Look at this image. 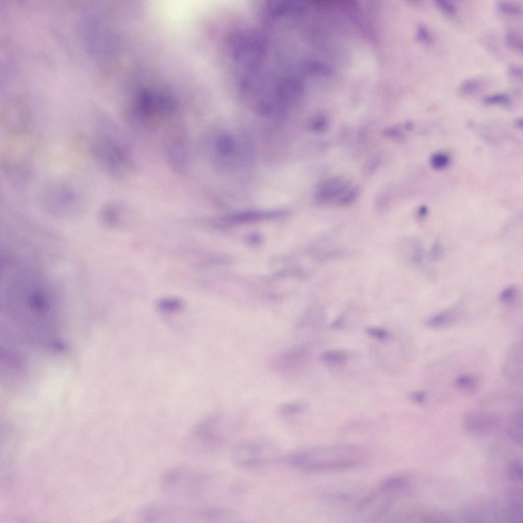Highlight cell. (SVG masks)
Segmentation results:
<instances>
[{
  "label": "cell",
  "instance_id": "cell-1",
  "mask_svg": "<svg viewBox=\"0 0 523 523\" xmlns=\"http://www.w3.org/2000/svg\"><path fill=\"white\" fill-rule=\"evenodd\" d=\"M364 451L356 445H334L295 451L286 458L292 466L311 472L344 470L359 466L364 460Z\"/></svg>",
  "mask_w": 523,
  "mask_h": 523
},
{
  "label": "cell",
  "instance_id": "cell-2",
  "mask_svg": "<svg viewBox=\"0 0 523 523\" xmlns=\"http://www.w3.org/2000/svg\"><path fill=\"white\" fill-rule=\"evenodd\" d=\"M84 150L106 173L121 177L131 161L127 149L111 132L99 129L92 137L83 139Z\"/></svg>",
  "mask_w": 523,
  "mask_h": 523
},
{
  "label": "cell",
  "instance_id": "cell-3",
  "mask_svg": "<svg viewBox=\"0 0 523 523\" xmlns=\"http://www.w3.org/2000/svg\"><path fill=\"white\" fill-rule=\"evenodd\" d=\"M31 138L8 137L2 157V168L5 177L18 188L26 186L33 178L34 165L31 157L33 147Z\"/></svg>",
  "mask_w": 523,
  "mask_h": 523
},
{
  "label": "cell",
  "instance_id": "cell-4",
  "mask_svg": "<svg viewBox=\"0 0 523 523\" xmlns=\"http://www.w3.org/2000/svg\"><path fill=\"white\" fill-rule=\"evenodd\" d=\"M41 200L46 211L60 217L79 214L86 205L83 190L73 181L64 180H56L48 186L43 192Z\"/></svg>",
  "mask_w": 523,
  "mask_h": 523
},
{
  "label": "cell",
  "instance_id": "cell-5",
  "mask_svg": "<svg viewBox=\"0 0 523 523\" xmlns=\"http://www.w3.org/2000/svg\"><path fill=\"white\" fill-rule=\"evenodd\" d=\"M409 490V483L404 478L393 477L387 479L360 503L358 510L368 517L378 518Z\"/></svg>",
  "mask_w": 523,
  "mask_h": 523
},
{
  "label": "cell",
  "instance_id": "cell-6",
  "mask_svg": "<svg viewBox=\"0 0 523 523\" xmlns=\"http://www.w3.org/2000/svg\"><path fill=\"white\" fill-rule=\"evenodd\" d=\"M279 457V450L276 445L263 441L240 442L230 452L232 462L242 468L265 466L276 461Z\"/></svg>",
  "mask_w": 523,
  "mask_h": 523
},
{
  "label": "cell",
  "instance_id": "cell-7",
  "mask_svg": "<svg viewBox=\"0 0 523 523\" xmlns=\"http://www.w3.org/2000/svg\"><path fill=\"white\" fill-rule=\"evenodd\" d=\"M307 351V346L304 344L290 347L271 358L270 367L280 374H295L301 369Z\"/></svg>",
  "mask_w": 523,
  "mask_h": 523
},
{
  "label": "cell",
  "instance_id": "cell-8",
  "mask_svg": "<svg viewBox=\"0 0 523 523\" xmlns=\"http://www.w3.org/2000/svg\"><path fill=\"white\" fill-rule=\"evenodd\" d=\"M498 424L497 420L493 416L483 411H470L464 418L465 428L474 434H490L497 428Z\"/></svg>",
  "mask_w": 523,
  "mask_h": 523
},
{
  "label": "cell",
  "instance_id": "cell-9",
  "mask_svg": "<svg viewBox=\"0 0 523 523\" xmlns=\"http://www.w3.org/2000/svg\"><path fill=\"white\" fill-rule=\"evenodd\" d=\"M348 187L347 184L341 179L329 180L323 183L319 188L317 195V198L322 202L330 201L342 196H343V194Z\"/></svg>",
  "mask_w": 523,
  "mask_h": 523
},
{
  "label": "cell",
  "instance_id": "cell-10",
  "mask_svg": "<svg viewBox=\"0 0 523 523\" xmlns=\"http://www.w3.org/2000/svg\"><path fill=\"white\" fill-rule=\"evenodd\" d=\"M122 212V208L118 203H106L100 212L102 224L108 229L117 228L121 224Z\"/></svg>",
  "mask_w": 523,
  "mask_h": 523
},
{
  "label": "cell",
  "instance_id": "cell-11",
  "mask_svg": "<svg viewBox=\"0 0 523 523\" xmlns=\"http://www.w3.org/2000/svg\"><path fill=\"white\" fill-rule=\"evenodd\" d=\"M508 433L512 441L522 447L523 445L522 411H517L510 416L508 426Z\"/></svg>",
  "mask_w": 523,
  "mask_h": 523
},
{
  "label": "cell",
  "instance_id": "cell-12",
  "mask_svg": "<svg viewBox=\"0 0 523 523\" xmlns=\"http://www.w3.org/2000/svg\"><path fill=\"white\" fill-rule=\"evenodd\" d=\"M307 408V404L302 401H294L280 405L278 412L284 415L296 414L304 412Z\"/></svg>",
  "mask_w": 523,
  "mask_h": 523
},
{
  "label": "cell",
  "instance_id": "cell-13",
  "mask_svg": "<svg viewBox=\"0 0 523 523\" xmlns=\"http://www.w3.org/2000/svg\"><path fill=\"white\" fill-rule=\"evenodd\" d=\"M183 306V302L180 298L176 297H164L159 300L158 308L161 311L173 312L180 311Z\"/></svg>",
  "mask_w": 523,
  "mask_h": 523
},
{
  "label": "cell",
  "instance_id": "cell-14",
  "mask_svg": "<svg viewBox=\"0 0 523 523\" xmlns=\"http://www.w3.org/2000/svg\"><path fill=\"white\" fill-rule=\"evenodd\" d=\"M321 360L327 363L343 364L347 360V355L343 352L338 351H326L321 354Z\"/></svg>",
  "mask_w": 523,
  "mask_h": 523
},
{
  "label": "cell",
  "instance_id": "cell-15",
  "mask_svg": "<svg viewBox=\"0 0 523 523\" xmlns=\"http://www.w3.org/2000/svg\"><path fill=\"white\" fill-rule=\"evenodd\" d=\"M523 470L522 461L519 459H513L508 464V476L512 481L522 482Z\"/></svg>",
  "mask_w": 523,
  "mask_h": 523
},
{
  "label": "cell",
  "instance_id": "cell-16",
  "mask_svg": "<svg viewBox=\"0 0 523 523\" xmlns=\"http://www.w3.org/2000/svg\"><path fill=\"white\" fill-rule=\"evenodd\" d=\"M481 83L476 79H469L463 82L458 89L459 93L463 96H470L478 92L481 89Z\"/></svg>",
  "mask_w": 523,
  "mask_h": 523
},
{
  "label": "cell",
  "instance_id": "cell-17",
  "mask_svg": "<svg viewBox=\"0 0 523 523\" xmlns=\"http://www.w3.org/2000/svg\"><path fill=\"white\" fill-rule=\"evenodd\" d=\"M507 45L518 52L523 51V38L522 35L515 31H510L507 33L505 37Z\"/></svg>",
  "mask_w": 523,
  "mask_h": 523
},
{
  "label": "cell",
  "instance_id": "cell-18",
  "mask_svg": "<svg viewBox=\"0 0 523 523\" xmlns=\"http://www.w3.org/2000/svg\"><path fill=\"white\" fill-rule=\"evenodd\" d=\"M452 315V312L449 311L440 313L430 318L427 325L432 328L441 327L450 322Z\"/></svg>",
  "mask_w": 523,
  "mask_h": 523
},
{
  "label": "cell",
  "instance_id": "cell-19",
  "mask_svg": "<svg viewBox=\"0 0 523 523\" xmlns=\"http://www.w3.org/2000/svg\"><path fill=\"white\" fill-rule=\"evenodd\" d=\"M457 386L461 390L470 391L474 389L476 385V380L470 375H461L455 382Z\"/></svg>",
  "mask_w": 523,
  "mask_h": 523
},
{
  "label": "cell",
  "instance_id": "cell-20",
  "mask_svg": "<svg viewBox=\"0 0 523 523\" xmlns=\"http://www.w3.org/2000/svg\"><path fill=\"white\" fill-rule=\"evenodd\" d=\"M217 147L221 154L228 155L234 149V140L229 136L222 137L217 141Z\"/></svg>",
  "mask_w": 523,
  "mask_h": 523
},
{
  "label": "cell",
  "instance_id": "cell-21",
  "mask_svg": "<svg viewBox=\"0 0 523 523\" xmlns=\"http://www.w3.org/2000/svg\"><path fill=\"white\" fill-rule=\"evenodd\" d=\"M499 10L503 13L512 15H519L522 13V7L517 3L501 2L498 4Z\"/></svg>",
  "mask_w": 523,
  "mask_h": 523
},
{
  "label": "cell",
  "instance_id": "cell-22",
  "mask_svg": "<svg viewBox=\"0 0 523 523\" xmlns=\"http://www.w3.org/2000/svg\"><path fill=\"white\" fill-rule=\"evenodd\" d=\"M449 158L446 155L438 153L434 155L431 159V165L435 169H441L447 166Z\"/></svg>",
  "mask_w": 523,
  "mask_h": 523
},
{
  "label": "cell",
  "instance_id": "cell-23",
  "mask_svg": "<svg viewBox=\"0 0 523 523\" xmlns=\"http://www.w3.org/2000/svg\"><path fill=\"white\" fill-rule=\"evenodd\" d=\"M484 101L488 104H506L509 103V98L506 94H498L487 97Z\"/></svg>",
  "mask_w": 523,
  "mask_h": 523
},
{
  "label": "cell",
  "instance_id": "cell-24",
  "mask_svg": "<svg viewBox=\"0 0 523 523\" xmlns=\"http://www.w3.org/2000/svg\"><path fill=\"white\" fill-rule=\"evenodd\" d=\"M517 295V290L515 287L510 286L503 290L500 294L501 301L505 303H510L514 301Z\"/></svg>",
  "mask_w": 523,
  "mask_h": 523
},
{
  "label": "cell",
  "instance_id": "cell-25",
  "mask_svg": "<svg viewBox=\"0 0 523 523\" xmlns=\"http://www.w3.org/2000/svg\"><path fill=\"white\" fill-rule=\"evenodd\" d=\"M368 334L377 339V340L383 341L388 337V333L383 329L376 327H369L366 330Z\"/></svg>",
  "mask_w": 523,
  "mask_h": 523
},
{
  "label": "cell",
  "instance_id": "cell-26",
  "mask_svg": "<svg viewBox=\"0 0 523 523\" xmlns=\"http://www.w3.org/2000/svg\"><path fill=\"white\" fill-rule=\"evenodd\" d=\"M436 4L445 13L454 14L457 12V8L454 4L446 0H436Z\"/></svg>",
  "mask_w": 523,
  "mask_h": 523
},
{
  "label": "cell",
  "instance_id": "cell-27",
  "mask_svg": "<svg viewBox=\"0 0 523 523\" xmlns=\"http://www.w3.org/2000/svg\"><path fill=\"white\" fill-rule=\"evenodd\" d=\"M417 38L418 40L428 44L432 43L433 41L430 33L427 29L424 26L419 27Z\"/></svg>",
  "mask_w": 523,
  "mask_h": 523
},
{
  "label": "cell",
  "instance_id": "cell-28",
  "mask_svg": "<svg viewBox=\"0 0 523 523\" xmlns=\"http://www.w3.org/2000/svg\"><path fill=\"white\" fill-rule=\"evenodd\" d=\"M409 399L413 402L418 403H424L426 399V394L425 392L418 391L412 392L409 394Z\"/></svg>",
  "mask_w": 523,
  "mask_h": 523
},
{
  "label": "cell",
  "instance_id": "cell-29",
  "mask_svg": "<svg viewBox=\"0 0 523 523\" xmlns=\"http://www.w3.org/2000/svg\"><path fill=\"white\" fill-rule=\"evenodd\" d=\"M327 125V123L326 119L324 118H321L318 119L314 122V123L312 124V128L313 130L316 131H324L326 129Z\"/></svg>",
  "mask_w": 523,
  "mask_h": 523
},
{
  "label": "cell",
  "instance_id": "cell-30",
  "mask_svg": "<svg viewBox=\"0 0 523 523\" xmlns=\"http://www.w3.org/2000/svg\"><path fill=\"white\" fill-rule=\"evenodd\" d=\"M509 71L510 73L513 76L518 77L519 78L522 79L523 71L520 67L517 66L512 65L510 67Z\"/></svg>",
  "mask_w": 523,
  "mask_h": 523
},
{
  "label": "cell",
  "instance_id": "cell-31",
  "mask_svg": "<svg viewBox=\"0 0 523 523\" xmlns=\"http://www.w3.org/2000/svg\"><path fill=\"white\" fill-rule=\"evenodd\" d=\"M428 214V209L427 208L423 207H422L419 211V214L421 217H424Z\"/></svg>",
  "mask_w": 523,
  "mask_h": 523
},
{
  "label": "cell",
  "instance_id": "cell-32",
  "mask_svg": "<svg viewBox=\"0 0 523 523\" xmlns=\"http://www.w3.org/2000/svg\"><path fill=\"white\" fill-rule=\"evenodd\" d=\"M90 43H91V42H90ZM91 44H92V43H91ZM91 44H90V45H91ZM91 45H92V44H91ZM92 46H93V45H92V46H91V47H92ZM93 48H92V49H93ZM93 50H94V49H93ZM94 51V50H93V51ZM94 52H95L94 51ZM94 54H95V57H96V54H95V53H94ZM96 59H97V58H96ZM96 61H98V60H97V59H96ZM98 62V66H99V65H98V62ZM99 66H100V65H99Z\"/></svg>",
  "mask_w": 523,
  "mask_h": 523
}]
</instances>
